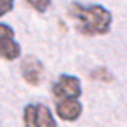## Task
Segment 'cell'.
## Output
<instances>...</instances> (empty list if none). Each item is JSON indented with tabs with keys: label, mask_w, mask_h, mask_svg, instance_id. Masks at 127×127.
<instances>
[{
	"label": "cell",
	"mask_w": 127,
	"mask_h": 127,
	"mask_svg": "<svg viewBox=\"0 0 127 127\" xmlns=\"http://www.w3.org/2000/svg\"><path fill=\"white\" fill-rule=\"evenodd\" d=\"M27 3L31 6L34 10H37L38 13H44L47 9L50 7L51 0H27Z\"/></svg>",
	"instance_id": "8"
},
{
	"label": "cell",
	"mask_w": 127,
	"mask_h": 127,
	"mask_svg": "<svg viewBox=\"0 0 127 127\" xmlns=\"http://www.w3.org/2000/svg\"><path fill=\"white\" fill-rule=\"evenodd\" d=\"M69 17L75 21V27L81 34L88 37L104 35L112 27V13L100 4L83 6L81 3H72L69 7Z\"/></svg>",
	"instance_id": "1"
},
{
	"label": "cell",
	"mask_w": 127,
	"mask_h": 127,
	"mask_svg": "<svg viewBox=\"0 0 127 127\" xmlns=\"http://www.w3.org/2000/svg\"><path fill=\"white\" fill-rule=\"evenodd\" d=\"M21 76L28 85H32V86H37L42 82V78H44V65L38 58L32 57V55H28L21 61Z\"/></svg>",
	"instance_id": "5"
},
{
	"label": "cell",
	"mask_w": 127,
	"mask_h": 127,
	"mask_svg": "<svg viewBox=\"0 0 127 127\" xmlns=\"http://www.w3.org/2000/svg\"><path fill=\"white\" fill-rule=\"evenodd\" d=\"M89 76L91 79L93 81H99V82H106V83H109L114 79L113 73L110 72L107 68H103V66H97V68L92 69L91 73H89Z\"/></svg>",
	"instance_id": "7"
},
{
	"label": "cell",
	"mask_w": 127,
	"mask_h": 127,
	"mask_svg": "<svg viewBox=\"0 0 127 127\" xmlns=\"http://www.w3.org/2000/svg\"><path fill=\"white\" fill-rule=\"evenodd\" d=\"M21 55L20 44L14 40V30L4 23H0V58L14 61Z\"/></svg>",
	"instance_id": "4"
},
{
	"label": "cell",
	"mask_w": 127,
	"mask_h": 127,
	"mask_svg": "<svg viewBox=\"0 0 127 127\" xmlns=\"http://www.w3.org/2000/svg\"><path fill=\"white\" fill-rule=\"evenodd\" d=\"M14 7V0H0V17L10 13Z\"/></svg>",
	"instance_id": "9"
},
{
	"label": "cell",
	"mask_w": 127,
	"mask_h": 127,
	"mask_svg": "<svg viewBox=\"0 0 127 127\" xmlns=\"http://www.w3.org/2000/svg\"><path fill=\"white\" fill-rule=\"evenodd\" d=\"M57 114L65 122H75L82 114V104L78 99H65L57 102Z\"/></svg>",
	"instance_id": "6"
},
{
	"label": "cell",
	"mask_w": 127,
	"mask_h": 127,
	"mask_svg": "<svg viewBox=\"0 0 127 127\" xmlns=\"http://www.w3.org/2000/svg\"><path fill=\"white\" fill-rule=\"evenodd\" d=\"M52 95L57 102L65 99H79L82 95L81 81L72 75H61L52 86Z\"/></svg>",
	"instance_id": "3"
},
{
	"label": "cell",
	"mask_w": 127,
	"mask_h": 127,
	"mask_svg": "<svg viewBox=\"0 0 127 127\" xmlns=\"http://www.w3.org/2000/svg\"><path fill=\"white\" fill-rule=\"evenodd\" d=\"M26 127H57L54 116L45 104H27L23 112Z\"/></svg>",
	"instance_id": "2"
}]
</instances>
